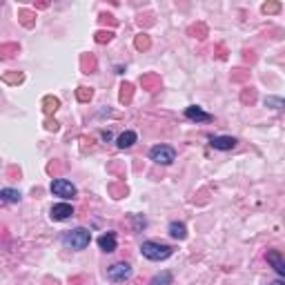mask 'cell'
Masks as SVG:
<instances>
[{"label":"cell","instance_id":"obj_12","mask_svg":"<svg viewBox=\"0 0 285 285\" xmlns=\"http://www.w3.org/2000/svg\"><path fill=\"white\" fill-rule=\"evenodd\" d=\"M169 236H172V239H178V241L187 239V227H185V223H178V221H172V223H169Z\"/></svg>","mask_w":285,"mask_h":285},{"label":"cell","instance_id":"obj_8","mask_svg":"<svg viewBox=\"0 0 285 285\" xmlns=\"http://www.w3.org/2000/svg\"><path fill=\"white\" fill-rule=\"evenodd\" d=\"M74 216V208L69 203H58L51 208V218L54 221H65V218Z\"/></svg>","mask_w":285,"mask_h":285},{"label":"cell","instance_id":"obj_4","mask_svg":"<svg viewBox=\"0 0 285 285\" xmlns=\"http://www.w3.org/2000/svg\"><path fill=\"white\" fill-rule=\"evenodd\" d=\"M134 270H132L129 263H114L112 268H107V278L114 283H123L127 278H132Z\"/></svg>","mask_w":285,"mask_h":285},{"label":"cell","instance_id":"obj_13","mask_svg":"<svg viewBox=\"0 0 285 285\" xmlns=\"http://www.w3.org/2000/svg\"><path fill=\"white\" fill-rule=\"evenodd\" d=\"M0 198H3L5 203H20V192L11 190V187H3V190H0Z\"/></svg>","mask_w":285,"mask_h":285},{"label":"cell","instance_id":"obj_15","mask_svg":"<svg viewBox=\"0 0 285 285\" xmlns=\"http://www.w3.org/2000/svg\"><path fill=\"white\" fill-rule=\"evenodd\" d=\"M265 105H274V109H281V107H285V100H281V98H265Z\"/></svg>","mask_w":285,"mask_h":285},{"label":"cell","instance_id":"obj_3","mask_svg":"<svg viewBox=\"0 0 285 285\" xmlns=\"http://www.w3.org/2000/svg\"><path fill=\"white\" fill-rule=\"evenodd\" d=\"M149 159L154 163H159V165H172L176 161V151H174V147H169V145H154L149 149Z\"/></svg>","mask_w":285,"mask_h":285},{"label":"cell","instance_id":"obj_5","mask_svg":"<svg viewBox=\"0 0 285 285\" xmlns=\"http://www.w3.org/2000/svg\"><path fill=\"white\" fill-rule=\"evenodd\" d=\"M76 185H71L69 180L65 178H56L51 180V194L54 196H60V198H74L76 196Z\"/></svg>","mask_w":285,"mask_h":285},{"label":"cell","instance_id":"obj_14","mask_svg":"<svg viewBox=\"0 0 285 285\" xmlns=\"http://www.w3.org/2000/svg\"><path fill=\"white\" fill-rule=\"evenodd\" d=\"M147 285H172V272H161V274H156Z\"/></svg>","mask_w":285,"mask_h":285},{"label":"cell","instance_id":"obj_7","mask_svg":"<svg viewBox=\"0 0 285 285\" xmlns=\"http://www.w3.org/2000/svg\"><path fill=\"white\" fill-rule=\"evenodd\" d=\"M236 138L234 136H214L212 138V147L218 149V151H229V149H234L236 147Z\"/></svg>","mask_w":285,"mask_h":285},{"label":"cell","instance_id":"obj_11","mask_svg":"<svg viewBox=\"0 0 285 285\" xmlns=\"http://www.w3.org/2000/svg\"><path fill=\"white\" fill-rule=\"evenodd\" d=\"M138 141V136H136V132H123V134H120L118 136V141H116V145H118V147L120 149H129L132 147V145H134Z\"/></svg>","mask_w":285,"mask_h":285},{"label":"cell","instance_id":"obj_6","mask_svg":"<svg viewBox=\"0 0 285 285\" xmlns=\"http://www.w3.org/2000/svg\"><path fill=\"white\" fill-rule=\"evenodd\" d=\"M185 116L190 118V120H194V123H210L212 118V114H208V112H203L201 107H196V105H190L185 109Z\"/></svg>","mask_w":285,"mask_h":285},{"label":"cell","instance_id":"obj_1","mask_svg":"<svg viewBox=\"0 0 285 285\" xmlns=\"http://www.w3.org/2000/svg\"><path fill=\"white\" fill-rule=\"evenodd\" d=\"M63 243L71 247V250H85V247L92 243V232L85 227H76L63 236Z\"/></svg>","mask_w":285,"mask_h":285},{"label":"cell","instance_id":"obj_9","mask_svg":"<svg viewBox=\"0 0 285 285\" xmlns=\"http://www.w3.org/2000/svg\"><path fill=\"white\" fill-rule=\"evenodd\" d=\"M268 263L272 265V270H274L276 274L285 276V258H283L278 252H274V250H270V252H268Z\"/></svg>","mask_w":285,"mask_h":285},{"label":"cell","instance_id":"obj_16","mask_svg":"<svg viewBox=\"0 0 285 285\" xmlns=\"http://www.w3.org/2000/svg\"><path fill=\"white\" fill-rule=\"evenodd\" d=\"M268 285H285L283 281H272V283H268Z\"/></svg>","mask_w":285,"mask_h":285},{"label":"cell","instance_id":"obj_10","mask_svg":"<svg viewBox=\"0 0 285 285\" xmlns=\"http://www.w3.org/2000/svg\"><path fill=\"white\" fill-rule=\"evenodd\" d=\"M98 247L102 252H114V250H116V234H114V232L102 234L98 239Z\"/></svg>","mask_w":285,"mask_h":285},{"label":"cell","instance_id":"obj_2","mask_svg":"<svg viewBox=\"0 0 285 285\" xmlns=\"http://www.w3.org/2000/svg\"><path fill=\"white\" fill-rule=\"evenodd\" d=\"M172 247L165 245V243H156V241H145V243L141 245V254L145 258L149 261H165L172 256Z\"/></svg>","mask_w":285,"mask_h":285}]
</instances>
